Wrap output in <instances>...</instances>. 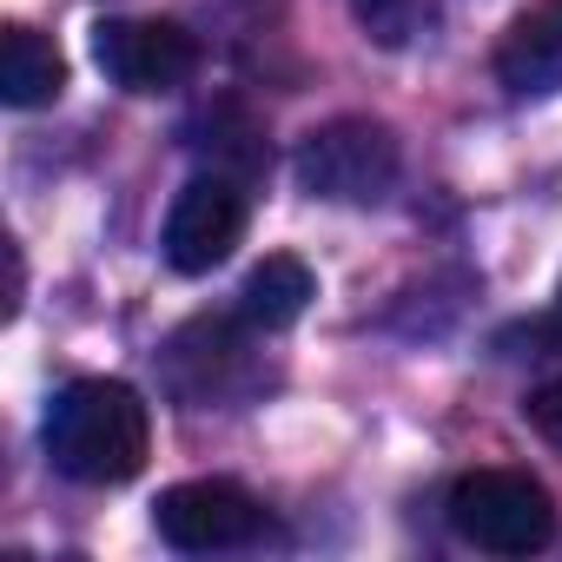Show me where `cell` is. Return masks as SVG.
<instances>
[{
    "instance_id": "1",
    "label": "cell",
    "mask_w": 562,
    "mask_h": 562,
    "mask_svg": "<svg viewBox=\"0 0 562 562\" xmlns=\"http://www.w3.org/2000/svg\"><path fill=\"white\" fill-rule=\"evenodd\" d=\"M41 443H47L54 470L74 483H93V490L133 483L146 470V450H153V411L120 378H74L47 404Z\"/></svg>"
},
{
    "instance_id": "2",
    "label": "cell",
    "mask_w": 562,
    "mask_h": 562,
    "mask_svg": "<svg viewBox=\"0 0 562 562\" xmlns=\"http://www.w3.org/2000/svg\"><path fill=\"white\" fill-rule=\"evenodd\" d=\"M450 529L483 555H536L555 536V503L529 470H470L450 483Z\"/></svg>"
},
{
    "instance_id": "3",
    "label": "cell",
    "mask_w": 562,
    "mask_h": 562,
    "mask_svg": "<svg viewBox=\"0 0 562 562\" xmlns=\"http://www.w3.org/2000/svg\"><path fill=\"white\" fill-rule=\"evenodd\" d=\"M397 139L378 120H331L318 133H305L299 146V186L312 199H338V205H378L397 186Z\"/></svg>"
},
{
    "instance_id": "4",
    "label": "cell",
    "mask_w": 562,
    "mask_h": 562,
    "mask_svg": "<svg viewBox=\"0 0 562 562\" xmlns=\"http://www.w3.org/2000/svg\"><path fill=\"white\" fill-rule=\"evenodd\" d=\"M153 522L172 549L186 555H225V549H251L265 542L271 516L251 490L225 483V476H199V483H172L159 503H153Z\"/></svg>"
},
{
    "instance_id": "5",
    "label": "cell",
    "mask_w": 562,
    "mask_h": 562,
    "mask_svg": "<svg viewBox=\"0 0 562 562\" xmlns=\"http://www.w3.org/2000/svg\"><path fill=\"white\" fill-rule=\"evenodd\" d=\"M166 391L192 411L212 404H245L258 391V358L225 318H192L186 331L166 338Z\"/></svg>"
},
{
    "instance_id": "6",
    "label": "cell",
    "mask_w": 562,
    "mask_h": 562,
    "mask_svg": "<svg viewBox=\"0 0 562 562\" xmlns=\"http://www.w3.org/2000/svg\"><path fill=\"white\" fill-rule=\"evenodd\" d=\"M238 238H245V179H232V172H199V179L172 199L166 232H159V251H166L172 271L199 278V271L225 265Z\"/></svg>"
},
{
    "instance_id": "7",
    "label": "cell",
    "mask_w": 562,
    "mask_h": 562,
    "mask_svg": "<svg viewBox=\"0 0 562 562\" xmlns=\"http://www.w3.org/2000/svg\"><path fill=\"white\" fill-rule=\"evenodd\" d=\"M93 60L120 93H172L199 74V41L179 21H100Z\"/></svg>"
},
{
    "instance_id": "8",
    "label": "cell",
    "mask_w": 562,
    "mask_h": 562,
    "mask_svg": "<svg viewBox=\"0 0 562 562\" xmlns=\"http://www.w3.org/2000/svg\"><path fill=\"white\" fill-rule=\"evenodd\" d=\"M496 80L516 100H549L562 93V0H536L522 8L496 47Z\"/></svg>"
},
{
    "instance_id": "9",
    "label": "cell",
    "mask_w": 562,
    "mask_h": 562,
    "mask_svg": "<svg viewBox=\"0 0 562 562\" xmlns=\"http://www.w3.org/2000/svg\"><path fill=\"white\" fill-rule=\"evenodd\" d=\"M312 299H318L312 265L292 258V251H271L265 265H251V278L238 285V318L251 331H292L312 312Z\"/></svg>"
},
{
    "instance_id": "10",
    "label": "cell",
    "mask_w": 562,
    "mask_h": 562,
    "mask_svg": "<svg viewBox=\"0 0 562 562\" xmlns=\"http://www.w3.org/2000/svg\"><path fill=\"white\" fill-rule=\"evenodd\" d=\"M67 87V60L47 34L34 27H0V100L8 106H47Z\"/></svg>"
},
{
    "instance_id": "11",
    "label": "cell",
    "mask_w": 562,
    "mask_h": 562,
    "mask_svg": "<svg viewBox=\"0 0 562 562\" xmlns=\"http://www.w3.org/2000/svg\"><path fill=\"white\" fill-rule=\"evenodd\" d=\"M358 27L378 41V47H417L430 27H437V0H351Z\"/></svg>"
},
{
    "instance_id": "12",
    "label": "cell",
    "mask_w": 562,
    "mask_h": 562,
    "mask_svg": "<svg viewBox=\"0 0 562 562\" xmlns=\"http://www.w3.org/2000/svg\"><path fill=\"white\" fill-rule=\"evenodd\" d=\"M522 417H529V430H536L549 450H562V378L536 384V391H529V404H522Z\"/></svg>"
},
{
    "instance_id": "13",
    "label": "cell",
    "mask_w": 562,
    "mask_h": 562,
    "mask_svg": "<svg viewBox=\"0 0 562 562\" xmlns=\"http://www.w3.org/2000/svg\"><path fill=\"white\" fill-rule=\"evenodd\" d=\"M549 331L562 338V285H555V312H549Z\"/></svg>"
}]
</instances>
